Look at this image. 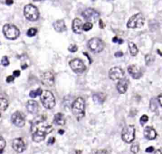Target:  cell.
Wrapping results in <instances>:
<instances>
[{
    "mask_svg": "<svg viewBox=\"0 0 162 154\" xmlns=\"http://www.w3.org/2000/svg\"><path fill=\"white\" fill-rule=\"evenodd\" d=\"M53 130V126L43 116H38L33 119L30 128L33 140L36 143L42 141Z\"/></svg>",
    "mask_w": 162,
    "mask_h": 154,
    "instance_id": "6da1fadb",
    "label": "cell"
},
{
    "mask_svg": "<svg viewBox=\"0 0 162 154\" xmlns=\"http://www.w3.org/2000/svg\"><path fill=\"white\" fill-rule=\"evenodd\" d=\"M72 110L75 117L77 121H80L84 117L85 115V102L81 98H77L73 103Z\"/></svg>",
    "mask_w": 162,
    "mask_h": 154,
    "instance_id": "7a4b0ae2",
    "label": "cell"
},
{
    "mask_svg": "<svg viewBox=\"0 0 162 154\" xmlns=\"http://www.w3.org/2000/svg\"><path fill=\"white\" fill-rule=\"evenodd\" d=\"M40 101L44 107L48 109H53L55 105V98L52 92L48 90L43 91L40 94Z\"/></svg>",
    "mask_w": 162,
    "mask_h": 154,
    "instance_id": "3957f363",
    "label": "cell"
},
{
    "mask_svg": "<svg viewBox=\"0 0 162 154\" xmlns=\"http://www.w3.org/2000/svg\"><path fill=\"white\" fill-rule=\"evenodd\" d=\"M145 22V18L142 13H137L132 16L127 22L128 28L136 29L143 27Z\"/></svg>",
    "mask_w": 162,
    "mask_h": 154,
    "instance_id": "277c9868",
    "label": "cell"
},
{
    "mask_svg": "<svg viewBox=\"0 0 162 154\" xmlns=\"http://www.w3.org/2000/svg\"><path fill=\"white\" fill-rule=\"evenodd\" d=\"M3 33L8 40H14L20 35L18 29L13 24H5L3 28Z\"/></svg>",
    "mask_w": 162,
    "mask_h": 154,
    "instance_id": "5b68a950",
    "label": "cell"
},
{
    "mask_svg": "<svg viewBox=\"0 0 162 154\" xmlns=\"http://www.w3.org/2000/svg\"><path fill=\"white\" fill-rule=\"evenodd\" d=\"M24 15L25 18L31 22H35L39 18V13L36 6L32 4L27 5L24 7Z\"/></svg>",
    "mask_w": 162,
    "mask_h": 154,
    "instance_id": "8992f818",
    "label": "cell"
},
{
    "mask_svg": "<svg viewBox=\"0 0 162 154\" xmlns=\"http://www.w3.org/2000/svg\"><path fill=\"white\" fill-rule=\"evenodd\" d=\"M88 48L90 50L95 53L102 52L105 48V43L99 38L93 37L88 42Z\"/></svg>",
    "mask_w": 162,
    "mask_h": 154,
    "instance_id": "52a82bcc",
    "label": "cell"
},
{
    "mask_svg": "<svg viewBox=\"0 0 162 154\" xmlns=\"http://www.w3.org/2000/svg\"><path fill=\"white\" fill-rule=\"evenodd\" d=\"M135 138V128L133 126H125L122 131V139L126 143H131Z\"/></svg>",
    "mask_w": 162,
    "mask_h": 154,
    "instance_id": "ba28073f",
    "label": "cell"
},
{
    "mask_svg": "<svg viewBox=\"0 0 162 154\" xmlns=\"http://www.w3.org/2000/svg\"><path fill=\"white\" fill-rule=\"evenodd\" d=\"M82 15L88 22H95L99 17V13L94 9L89 8L86 9L83 12Z\"/></svg>",
    "mask_w": 162,
    "mask_h": 154,
    "instance_id": "9c48e42d",
    "label": "cell"
},
{
    "mask_svg": "<svg viewBox=\"0 0 162 154\" xmlns=\"http://www.w3.org/2000/svg\"><path fill=\"white\" fill-rule=\"evenodd\" d=\"M69 65L72 70L77 74L83 73L86 70V66L84 62L79 59L72 60L69 62Z\"/></svg>",
    "mask_w": 162,
    "mask_h": 154,
    "instance_id": "30bf717a",
    "label": "cell"
},
{
    "mask_svg": "<svg viewBox=\"0 0 162 154\" xmlns=\"http://www.w3.org/2000/svg\"><path fill=\"white\" fill-rule=\"evenodd\" d=\"M12 122L17 127L22 128L24 126L25 123V115L21 112H15L12 115Z\"/></svg>",
    "mask_w": 162,
    "mask_h": 154,
    "instance_id": "8fae6325",
    "label": "cell"
},
{
    "mask_svg": "<svg viewBox=\"0 0 162 154\" xmlns=\"http://www.w3.org/2000/svg\"><path fill=\"white\" fill-rule=\"evenodd\" d=\"M124 76V72L120 67H115L109 71V78L113 81L122 79Z\"/></svg>",
    "mask_w": 162,
    "mask_h": 154,
    "instance_id": "7c38bea8",
    "label": "cell"
},
{
    "mask_svg": "<svg viewBox=\"0 0 162 154\" xmlns=\"http://www.w3.org/2000/svg\"><path fill=\"white\" fill-rule=\"evenodd\" d=\"M12 147L14 150L18 153H22L26 149V145L23 139L16 138L13 141Z\"/></svg>",
    "mask_w": 162,
    "mask_h": 154,
    "instance_id": "4fadbf2b",
    "label": "cell"
},
{
    "mask_svg": "<svg viewBox=\"0 0 162 154\" xmlns=\"http://www.w3.org/2000/svg\"><path fill=\"white\" fill-rule=\"evenodd\" d=\"M42 83L46 86H52L55 83V78L53 74L50 72H44L40 78Z\"/></svg>",
    "mask_w": 162,
    "mask_h": 154,
    "instance_id": "5bb4252c",
    "label": "cell"
},
{
    "mask_svg": "<svg viewBox=\"0 0 162 154\" xmlns=\"http://www.w3.org/2000/svg\"><path fill=\"white\" fill-rule=\"evenodd\" d=\"M128 72L135 79H139L143 75L141 68L136 65H130L128 67Z\"/></svg>",
    "mask_w": 162,
    "mask_h": 154,
    "instance_id": "9a60e30c",
    "label": "cell"
},
{
    "mask_svg": "<svg viewBox=\"0 0 162 154\" xmlns=\"http://www.w3.org/2000/svg\"><path fill=\"white\" fill-rule=\"evenodd\" d=\"M129 81L125 78H122L120 79L117 85V89L119 93L124 94L125 93L128 88Z\"/></svg>",
    "mask_w": 162,
    "mask_h": 154,
    "instance_id": "2e32d148",
    "label": "cell"
},
{
    "mask_svg": "<svg viewBox=\"0 0 162 154\" xmlns=\"http://www.w3.org/2000/svg\"><path fill=\"white\" fill-rule=\"evenodd\" d=\"M73 31L76 34H81L83 31V22L79 18H75L72 23Z\"/></svg>",
    "mask_w": 162,
    "mask_h": 154,
    "instance_id": "e0dca14e",
    "label": "cell"
},
{
    "mask_svg": "<svg viewBox=\"0 0 162 154\" xmlns=\"http://www.w3.org/2000/svg\"><path fill=\"white\" fill-rule=\"evenodd\" d=\"M27 109L30 114H37L39 110V105L37 102L34 100H29L27 103Z\"/></svg>",
    "mask_w": 162,
    "mask_h": 154,
    "instance_id": "ac0fdd59",
    "label": "cell"
},
{
    "mask_svg": "<svg viewBox=\"0 0 162 154\" xmlns=\"http://www.w3.org/2000/svg\"><path fill=\"white\" fill-rule=\"evenodd\" d=\"M156 132L152 127L148 126L144 130V136L145 137L149 140H152L156 138Z\"/></svg>",
    "mask_w": 162,
    "mask_h": 154,
    "instance_id": "d6986e66",
    "label": "cell"
},
{
    "mask_svg": "<svg viewBox=\"0 0 162 154\" xmlns=\"http://www.w3.org/2000/svg\"><path fill=\"white\" fill-rule=\"evenodd\" d=\"M53 27L55 30L58 33H62L67 30V27L64 21L58 20L53 24Z\"/></svg>",
    "mask_w": 162,
    "mask_h": 154,
    "instance_id": "ffe728a7",
    "label": "cell"
},
{
    "mask_svg": "<svg viewBox=\"0 0 162 154\" xmlns=\"http://www.w3.org/2000/svg\"><path fill=\"white\" fill-rule=\"evenodd\" d=\"M53 122L58 126H64L65 124V119L62 113H57L55 115Z\"/></svg>",
    "mask_w": 162,
    "mask_h": 154,
    "instance_id": "44dd1931",
    "label": "cell"
},
{
    "mask_svg": "<svg viewBox=\"0 0 162 154\" xmlns=\"http://www.w3.org/2000/svg\"><path fill=\"white\" fill-rule=\"evenodd\" d=\"M105 98H106L105 94L101 93H96L93 97L94 102L97 104H102L105 102Z\"/></svg>",
    "mask_w": 162,
    "mask_h": 154,
    "instance_id": "7402d4cb",
    "label": "cell"
},
{
    "mask_svg": "<svg viewBox=\"0 0 162 154\" xmlns=\"http://www.w3.org/2000/svg\"><path fill=\"white\" fill-rule=\"evenodd\" d=\"M129 48L131 56H135L138 53V48L137 46L133 42H130L129 43Z\"/></svg>",
    "mask_w": 162,
    "mask_h": 154,
    "instance_id": "603a6c76",
    "label": "cell"
},
{
    "mask_svg": "<svg viewBox=\"0 0 162 154\" xmlns=\"http://www.w3.org/2000/svg\"><path fill=\"white\" fill-rule=\"evenodd\" d=\"M8 107V102L4 98H0V110L5 111Z\"/></svg>",
    "mask_w": 162,
    "mask_h": 154,
    "instance_id": "cb8c5ba5",
    "label": "cell"
},
{
    "mask_svg": "<svg viewBox=\"0 0 162 154\" xmlns=\"http://www.w3.org/2000/svg\"><path fill=\"white\" fill-rule=\"evenodd\" d=\"M43 92V90L40 89V88H38L36 90H33V91H31L29 93V96L31 98H36L37 96H40V94H41Z\"/></svg>",
    "mask_w": 162,
    "mask_h": 154,
    "instance_id": "d4e9b609",
    "label": "cell"
},
{
    "mask_svg": "<svg viewBox=\"0 0 162 154\" xmlns=\"http://www.w3.org/2000/svg\"><path fill=\"white\" fill-rule=\"evenodd\" d=\"M145 61L146 64L147 65H150L151 64H153L155 61V56L153 55H146L145 56Z\"/></svg>",
    "mask_w": 162,
    "mask_h": 154,
    "instance_id": "484cf974",
    "label": "cell"
},
{
    "mask_svg": "<svg viewBox=\"0 0 162 154\" xmlns=\"http://www.w3.org/2000/svg\"><path fill=\"white\" fill-rule=\"evenodd\" d=\"M139 143H137V142L133 143V145H132L130 147V151L133 153L136 154L139 152Z\"/></svg>",
    "mask_w": 162,
    "mask_h": 154,
    "instance_id": "4316f807",
    "label": "cell"
},
{
    "mask_svg": "<svg viewBox=\"0 0 162 154\" xmlns=\"http://www.w3.org/2000/svg\"><path fill=\"white\" fill-rule=\"evenodd\" d=\"M6 146V141L4 138L2 137H0V154H2L3 152V150Z\"/></svg>",
    "mask_w": 162,
    "mask_h": 154,
    "instance_id": "83f0119b",
    "label": "cell"
},
{
    "mask_svg": "<svg viewBox=\"0 0 162 154\" xmlns=\"http://www.w3.org/2000/svg\"><path fill=\"white\" fill-rule=\"evenodd\" d=\"M37 33V31L36 28H30L27 32V34L29 37H33Z\"/></svg>",
    "mask_w": 162,
    "mask_h": 154,
    "instance_id": "f1b7e54d",
    "label": "cell"
},
{
    "mask_svg": "<svg viewBox=\"0 0 162 154\" xmlns=\"http://www.w3.org/2000/svg\"><path fill=\"white\" fill-rule=\"evenodd\" d=\"M93 28V24L91 22H86L83 25V30L84 31H88Z\"/></svg>",
    "mask_w": 162,
    "mask_h": 154,
    "instance_id": "f546056e",
    "label": "cell"
},
{
    "mask_svg": "<svg viewBox=\"0 0 162 154\" xmlns=\"http://www.w3.org/2000/svg\"><path fill=\"white\" fill-rule=\"evenodd\" d=\"M148 121V117L146 115H143L140 118V123L142 125V126H144V125Z\"/></svg>",
    "mask_w": 162,
    "mask_h": 154,
    "instance_id": "4dcf8cb0",
    "label": "cell"
},
{
    "mask_svg": "<svg viewBox=\"0 0 162 154\" xmlns=\"http://www.w3.org/2000/svg\"><path fill=\"white\" fill-rule=\"evenodd\" d=\"M68 50L69 52H72V53H74V52H76L78 50V47L77 45L75 44H71L68 46Z\"/></svg>",
    "mask_w": 162,
    "mask_h": 154,
    "instance_id": "1f68e13d",
    "label": "cell"
},
{
    "mask_svg": "<svg viewBox=\"0 0 162 154\" xmlns=\"http://www.w3.org/2000/svg\"><path fill=\"white\" fill-rule=\"evenodd\" d=\"M2 64L3 66L5 67H6L9 65L10 62H9V60H8V57L6 56H3L2 58Z\"/></svg>",
    "mask_w": 162,
    "mask_h": 154,
    "instance_id": "d6a6232c",
    "label": "cell"
},
{
    "mask_svg": "<svg viewBox=\"0 0 162 154\" xmlns=\"http://www.w3.org/2000/svg\"><path fill=\"white\" fill-rule=\"evenodd\" d=\"M112 41H113L114 43H118V44H122L123 42H124L123 40L119 39V38H118L117 36H115V37H114L113 38Z\"/></svg>",
    "mask_w": 162,
    "mask_h": 154,
    "instance_id": "836d02e7",
    "label": "cell"
},
{
    "mask_svg": "<svg viewBox=\"0 0 162 154\" xmlns=\"http://www.w3.org/2000/svg\"><path fill=\"white\" fill-rule=\"evenodd\" d=\"M94 154H110V153L106 150H97Z\"/></svg>",
    "mask_w": 162,
    "mask_h": 154,
    "instance_id": "e575fe53",
    "label": "cell"
},
{
    "mask_svg": "<svg viewBox=\"0 0 162 154\" xmlns=\"http://www.w3.org/2000/svg\"><path fill=\"white\" fill-rule=\"evenodd\" d=\"M55 142V138L54 137H51L48 141V145H52Z\"/></svg>",
    "mask_w": 162,
    "mask_h": 154,
    "instance_id": "d590c367",
    "label": "cell"
},
{
    "mask_svg": "<svg viewBox=\"0 0 162 154\" xmlns=\"http://www.w3.org/2000/svg\"><path fill=\"white\" fill-rule=\"evenodd\" d=\"M14 81V77L12 75H9L8 77H7L6 78V82L10 83H12Z\"/></svg>",
    "mask_w": 162,
    "mask_h": 154,
    "instance_id": "8d00e7d4",
    "label": "cell"
},
{
    "mask_svg": "<svg viewBox=\"0 0 162 154\" xmlns=\"http://www.w3.org/2000/svg\"><path fill=\"white\" fill-rule=\"evenodd\" d=\"M155 150L153 147H149L146 149V152L148 153H152Z\"/></svg>",
    "mask_w": 162,
    "mask_h": 154,
    "instance_id": "74e56055",
    "label": "cell"
},
{
    "mask_svg": "<svg viewBox=\"0 0 162 154\" xmlns=\"http://www.w3.org/2000/svg\"><path fill=\"white\" fill-rule=\"evenodd\" d=\"M13 75H14V77H19L20 75V71H18V70H16V71H14Z\"/></svg>",
    "mask_w": 162,
    "mask_h": 154,
    "instance_id": "f35d334b",
    "label": "cell"
},
{
    "mask_svg": "<svg viewBox=\"0 0 162 154\" xmlns=\"http://www.w3.org/2000/svg\"><path fill=\"white\" fill-rule=\"evenodd\" d=\"M158 101L160 105L162 107V94H160L158 97Z\"/></svg>",
    "mask_w": 162,
    "mask_h": 154,
    "instance_id": "ab89813d",
    "label": "cell"
},
{
    "mask_svg": "<svg viewBox=\"0 0 162 154\" xmlns=\"http://www.w3.org/2000/svg\"><path fill=\"white\" fill-rule=\"evenodd\" d=\"M115 56L116 57H121V56H123V53L122 52H118L115 53Z\"/></svg>",
    "mask_w": 162,
    "mask_h": 154,
    "instance_id": "60d3db41",
    "label": "cell"
},
{
    "mask_svg": "<svg viewBox=\"0 0 162 154\" xmlns=\"http://www.w3.org/2000/svg\"><path fill=\"white\" fill-rule=\"evenodd\" d=\"M99 27L101 29H103L105 27V24H104L103 21L101 20V19L99 20Z\"/></svg>",
    "mask_w": 162,
    "mask_h": 154,
    "instance_id": "b9f144b4",
    "label": "cell"
},
{
    "mask_svg": "<svg viewBox=\"0 0 162 154\" xmlns=\"http://www.w3.org/2000/svg\"><path fill=\"white\" fill-rule=\"evenodd\" d=\"M5 3L8 5H11L14 3V0H6Z\"/></svg>",
    "mask_w": 162,
    "mask_h": 154,
    "instance_id": "7bdbcfd3",
    "label": "cell"
},
{
    "mask_svg": "<svg viewBox=\"0 0 162 154\" xmlns=\"http://www.w3.org/2000/svg\"><path fill=\"white\" fill-rule=\"evenodd\" d=\"M153 154H162V152L160 150H156Z\"/></svg>",
    "mask_w": 162,
    "mask_h": 154,
    "instance_id": "ee69618b",
    "label": "cell"
},
{
    "mask_svg": "<svg viewBox=\"0 0 162 154\" xmlns=\"http://www.w3.org/2000/svg\"><path fill=\"white\" fill-rule=\"evenodd\" d=\"M27 67H28V65L27 64H25V65H24L22 66V69H25Z\"/></svg>",
    "mask_w": 162,
    "mask_h": 154,
    "instance_id": "f6af8a7d",
    "label": "cell"
},
{
    "mask_svg": "<svg viewBox=\"0 0 162 154\" xmlns=\"http://www.w3.org/2000/svg\"><path fill=\"white\" fill-rule=\"evenodd\" d=\"M58 133H60V134H63L64 133V130H62V129H60V130H59Z\"/></svg>",
    "mask_w": 162,
    "mask_h": 154,
    "instance_id": "bcb514c9",
    "label": "cell"
},
{
    "mask_svg": "<svg viewBox=\"0 0 162 154\" xmlns=\"http://www.w3.org/2000/svg\"><path fill=\"white\" fill-rule=\"evenodd\" d=\"M34 2H39V1H41V0H33Z\"/></svg>",
    "mask_w": 162,
    "mask_h": 154,
    "instance_id": "7dc6e473",
    "label": "cell"
},
{
    "mask_svg": "<svg viewBox=\"0 0 162 154\" xmlns=\"http://www.w3.org/2000/svg\"><path fill=\"white\" fill-rule=\"evenodd\" d=\"M0 117H1V113H0Z\"/></svg>",
    "mask_w": 162,
    "mask_h": 154,
    "instance_id": "c3c4849f",
    "label": "cell"
},
{
    "mask_svg": "<svg viewBox=\"0 0 162 154\" xmlns=\"http://www.w3.org/2000/svg\"><path fill=\"white\" fill-rule=\"evenodd\" d=\"M93 1H96V0H93Z\"/></svg>",
    "mask_w": 162,
    "mask_h": 154,
    "instance_id": "681fc988",
    "label": "cell"
}]
</instances>
